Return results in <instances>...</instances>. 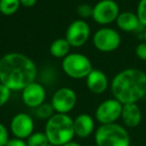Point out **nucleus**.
<instances>
[{"instance_id":"obj_1","label":"nucleus","mask_w":146,"mask_h":146,"mask_svg":"<svg viewBox=\"0 0 146 146\" xmlns=\"http://www.w3.org/2000/svg\"><path fill=\"white\" fill-rule=\"evenodd\" d=\"M36 76V64L27 55L10 52L0 58V83L12 91H22Z\"/></svg>"},{"instance_id":"obj_2","label":"nucleus","mask_w":146,"mask_h":146,"mask_svg":"<svg viewBox=\"0 0 146 146\" xmlns=\"http://www.w3.org/2000/svg\"><path fill=\"white\" fill-rule=\"evenodd\" d=\"M113 98L122 104L137 103L146 95V73L138 68L118 72L111 81Z\"/></svg>"},{"instance_id":"obj_3","label":"nucleus","mask_w":146,"mask_h":146,"mask_svg":"<svg viewBox=\"0 0 146 146\" xmlns=\"http://www.w3.org/2000/svg\"><path fill=\"white\" fill-rule=\"evenodd\" d=\"M44 133L48 141L54 146H62L72 141L74 133L73 119L68 114L55 113L47 120Z\"/></svg>"},{"instance_id":"obj_4","label":"nucleus","mask_w":146,"mask_h":146,"mask_svg":"<svg viewBox=\"0 0 146 146\" xmlns=\"http://www.w3.org/2000/svg\"><path fill=\"white\" fill-rule=\"evenodd\" d=\"M95 143L96 146H130V136L119 124H104L96 129Z\"/></svg>"},{"instance_id":"obj_5","label":"nucleus","mask_w":146,"mask_h":146,"mask_svg":"<svg viewBox=\"0 0 146 146\" xmlns=\"http://www.w3.org/2000/svg\"><path fill=\"white\" fill-rule=\"evenodd\" d=\"M62 69L67 76L73 79H83L92 71V63L81 53H69L62 60Z\"/></svg>"},{"instance_id":"obj_6","label":"nucleus","mask_w":146,"mask_h":146,"mask_svg":"<svg viewBox=\"0 0 146 146\" xmlns=\"http://www.w3.org/2000/svg\"><path fill=\"white\" fill-rule=\"evenodd\" d=\"M92 41L97 50L101 52H112L120 46L121 36L115 29L104 26L94 33Z\"/></svg>"},{"instance_id":"obj_7","label":"nucleus","mask_w":146,"mask_h":146,"mask_svg":"<svg viewBox=\"0 0 146 146\" xmlns=\"http://www.w3.org/2000/svg\"><path fill=\"white\" fill-rule=\"evenodd\" d=\"M120 8L115 0H100L93 6L91 18L97 24L106 26L116 21Z\"/></svg>"},{"instance_id":"obj_8","label":"nucleus","mask_w":146,"mask_h":146,"mask_svg":"<svg viewBox=\"0 0 146 146\" xmlns=\"http://www.w3.org/2000/svg\"><path fill=\"white\" fill-rule=\"evenodd\" d=\"M123 104L115 98H109L98 105L95 111V118L101 125L116 123L121 117Z\"/></svg>"},{"instance_id":"obj_9","label":"nucleus","mask_w":146,"mask_h":146,"mask_svg":"<svg viewBox=\"0 0 146 146\" xmlns=\"http://www.w3.org/2000/svg\"><path fill=\"white\" fill-rule=\"evenodd\" d=\"M77 102V95L75 91L69 87H62L54 92L51 98V105L55 113L68 114L75 107Z\"/></svg>"},{"instance_id":"obj_10","label":"nucleus","mask_w":146,"mask_h":146,"mask_svg":"<svg viewBox=\"0 0 146 146\" xmlns=\"http://www.w3.org/2000/svg\"><path fill=\"white\" fill-rule=\"evenodd\" d=\"M90 36V26L83 19H77L69 24L66 30L65 39L71 47H81L88 41Z\"/></svg>"},{"instance_id":"obj_11","label":"nucleus","mask_w":146,"mask_h":146,"mask_svg":"<svg viewBox=\"0 0 146 146\" xmlns=\"http://www.w3.org/2000/svg\"><path fill=\"white\" fill-rule=\"evenodd\" d=\"M10 131L14 137L19 139H27L34 132V121L27 113L15 114L10 121Z\"/></svg>"},{"instance_id":"obj_12","label":"nucleus","mask_w":146,"mask_h":146,"mask_svg":"<svg viewBox=\"0 0 146 146\" xmlns=\"http://www.w3.org/2000/svg\"><path fill=\"white\" fill-rule=\"evenodd\" d=\"M21 93L23 103L30 108H37L45 102L46 90L40 83L34 81L28 84Z\"/></svg>"},{"instance_id":"obj_13","label":"nucleus","mask_w":146,"mask_h":146,"mask_svg":"<svg viewBox=\"0 0 146 146\" xmlns=\"http://www.w3.org/2000/svg\"><path fill=\"white\" fill-rule=\"evenodd\" d=\"M86 86L92 93L102 94L109 86L108 77L103 71L93 68L86 77Z\"/></svg>"},{"instance_id":"obj_14","label":"nucleus","mask_w":146,"mask_h":146,"mask_svg":"<svg viewBox=\"0 0 146 146\" xmlns=\"http://www.w3.org/2000/svg\"><path fill=\"white\" fill-rule=\"evenodd\" d=\"M74 133L80 138H86L93 133L95 129V122L91 115L86 113L79 114L73 119Z\"/></svg>"},{"instance_id":"obj_15","label":"nucleus","mask_w":146,"mask_h":146,"mask_svg":"<svg viewBox=\"0 0 146 146\" xmlns=\"http://www.w3.org/2000/svg\"><path fill=\"white\" fill-rule=\"evenodd\" d=\"M124 125L129 128H135L142 120V112L137 103L123 104L121 117Z\"/></svg>"},{"instance_id":"obj_16","label":"nucleus","mask_w":146,"mask_h":146,"mask_svg":"<svg viewBox=\"0 0 146 146\" xmlns=\"http://www.w3.org/2000/svg\"><path fill=\"white\" fill-rule=\"evenodd\" d=\"M115 22L118 28L124 32H134L138 30L140 26H142L136 13L130 12V11L120 12Z\"/></svg>"},{"instance_id":"obj_17","label":"nucleus","mask_w":146,"mask_h":146,"mask_svg":"<svg viewBox=\"0 0 146 146\" xmlns=\"http://www.w3.org/2000/svg\"><path fill=\"white\" fill-rule=\"evenodd\" d=\"M71 45L65 38H57L51 43L50 54L55 58H65L70 53Z\"/></svg>"},{"instance_id":"obj_18","label":"nucleus","mask_w":146,"mask_h":146,"mask_svg":"<svg viewBox=\"0 0 146 146\" xmlns=\"http://www.w3.org/2000/svg\"><path fill=\"white\" fill-rule=\"evenodd\" d=\"M20 6V0H0V13L11 16L18 11Z\"/></svg>"},{"instance_id":"obj_19","label":"nucleus","mask_w":146,"mask_h":146,"mask_svg":"<svg viewBox=\"0 0 146 146\" xmlns=\"http://www.w3.org/2000/svg\"><path fill=\"white\" fill-rule=\"evenodd\" d=\"M28 146H47L48 138L44 132H33L26 140Z\"/></svg>"},{"instance_id":"obj_20","label":"nucleus","mask_w":146,"mask_h":146,"mask_svg":"<svg viewBox=\"0 0 146 146\" xmlns=\"http://www.w3.org/2000/svg\"><path fill=\"white\" fill-rule=\"evenodd\" d=\"M54 114H55V110L53 108V106L51 105V103L44 102L40 106L35 108V115L42 120H48Z\"/></svg>"},{"instance_id":"obj_21","label":"nucleus","mask_w":146,"mask_h":146,"mask_svg":"<svg viewBox=\"0 0 146 146\" xmlns=\"http://www.w3.org/2000/svg\"><path fill=\"white\" fill-rule=\"evenodd\" d=\"M139 22L142 26L146 27V0H139L137 5V11H136Z\"/></svg>"},{"instance_id":"obj_22","label":"nucleus","mask_w":146,"mask_h":146,"mask_svg":"<svg viewBox=\"0 0 146 146\" xmlns=\"http://www.w3.org/2000/svg\"><path fill=\"white\" fill-rule=\"evenodd\" d=\"M76 12L79 15V17H81L82 19H87L92 17V13H93V6L89 4H80L78 5L77 9H76Z\"/></svg>"},{"instance_id":"obj_23","label":"nucleus","mask_w":146,"mask_h":146,"mask_svg":"<svg viewBox=\"0 0 146 146\" xmlns=\"http://www.w3.org/2000/svg\"><path fill=\"white\" fill-rule=\"evenodd\" d=\"M11 92L12 90L9 89L6 85L0 83V107L4 106L9 101L11 97Z\"/></svg>"},{"instance_id":"obj_24","label":"nucleus","mask_w":146,"mask_h":146,"mask_svg":"<svg viewBox=\"0 0 146 146\" xmlns=\"http://www.w3.org/2000/svg\"><path fill=\"white\" fill-rule=\"evenodd\" d=\"M8 140H9L8 130L5 127L4 124H2L0 122V146H6Z\"/></svg>"},{"instance_id":"obj_25","label":"nucleus","mask_w":146,"mask_h":146,"mask_svg":"<svg viewBox=\"0 0 146 146\" xmlns=\"http://www.w3.org/2000/svg\"><path fill=\"white\" fill-rule=\"evenodd\" d=\"M135 54L139 59L146 61V42H141L136 46Z\"/></svg>"},{"instance_id":"obj_26","label":"nucleus","mask_w":146,"mask_h":146,"mask_svg":"<svg viewBox=\"0 0 146 146\" xmlns=\"http://www.w3.org/2000/svg\"><path fill=\"white\" fill-rule=\"evenodd\" d=\"M6 146H28L27 145V142L24 141L23 139H19V138H11L8 140Z\"/></svg>"},{"instance_id":"obj_27","label":"nucleus","mask_w":146,"mask_h":146,"mask_svg":"<svg viewBox=\"0 0 146 146\" xmlns=\"http://www.w3.org/2000/svg\"><path fill=\"white\" fill-rule=\"evenodd\" d=\"M37 0H20L21 6L25 7V8H31L36 4Z\"/></svg>"},{"instance_id":"obj_28","label":"nucleus","mask_w":146,"mask_h":146,"mask_svg":"<svg viewBox=\"0 0 146 146\" xmlns=\"http://www.w3.org/2000/svg\"><path fill=\"white\" fill-rule=\"evenodd\" d=\"M62 146H81V145H80L79 143H77V142L70 141V142H68V143L64 144V145H62Z\"/></svg>"},{"instance_id":"obj_29","label":"nucleus","mask_w":146,"mask_h":146,"mask_svg":"<svg viewBox=\"0 0 146 146\" xmlns=\"http://www.w3.org/2000/svg\"><path fill=\"white\" fill-rule=\"evenodd\" d=\"M143 39H144V42H146V27H145V30L143 32Z\"/></svg>"},{"instance_id":"obj_30","label":"nucleus","mask_w":146,"mask_h":146,"mask_svg":"<svg viewBox=\"0 0 146 146\" xmlns=\"http://www.w3.org/2000/svg\"><path fill=\"white\" fill-rule=\"evenodd\" d=\"M47 146H54V145H52V144H50V143H49V144H48V145H47Z\"/></svg>"},{"instance_id":"obj_31","label":"nucleus","mask_w":146,"mask_h":146,"mask_svg":"<svg viewBox=\"0 0 146 146\" xmlns=\"http://www.w3.org/2000/svg\"><path fill=\"white\" fill-rule=\"evenodd\" d=\"M88 146H96V145H88Z\"/></svg>"}]
</instances>
